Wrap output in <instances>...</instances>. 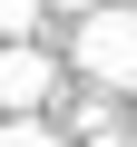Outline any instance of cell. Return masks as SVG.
Instances as JSON below:
<instances>
[{
  "label": "cell",
  "instance_id": "obj_4",
  "mask_svg": "<svg viewBox=\"0 0 137 147\" xmlns=\"http://www.w3.org/2000/svg\"><path fill=\"white\" fill-rule=\"evenodd\" d=\"M0 147H68L59 127H39V118H10V127H0Z\"/></svg>",
  "mask_w": 137,
  "mask_h": 147
},
{
  "label": "cell",
  "instance_id": "obj_1",
  "mask_svg": "<svg viewBox=\"0 0 137 147\" xmlns=\"http://www.w3.org/2000/svg\"><path fill=\"white\" fill-rule=\"evenodd\" d=\"M79 69L98 88H137V0H98L79 20Z\"/></svg>",
  "mask_w": 137,
  "mask_h": 147
},
{
  "label": "cell",
  "instance_id": "obj_3",
  "mask_svg": "<svg viewBox=\"0 0 137 147\" xmlns=\"http://www.w3.org/2000/svg\"><path fill=\"white\" fill-rule=\"evenodd\" d=\"M39 20H49V0H0V39H30Z\"/></svg>",
  "mask_w": 137,
  "mask_h": 147
},
{
  "label": "cell",
  "instance_id": "obj_2",
  "mask_svg": "<svg viewBox=\"0 0 137 147\" xmlns=\"http://www.w3.org/2000/svg\"><path fill=\"white\" fill-rule=\"evenodd\" d=\"M49 88H59V59H49L39 39H0V108H10V118H30Z\"/></svg>",
  "mask_w": 137,
  "mask_h": 147
},
{
  "label": "cell",
  "instance_id": "obj_5",
  "mask_svg": "<svg viewBox=\"0 0 137 147\" xmlns=\"http://www.w3.org/2000/svg\"><path fill=\"white\" fill-rule=\"evenodd\" d=\"M49 10H68V20H88V10H98V0H49Z\"/></svg>",
  "mask_w": 137,
  "mask_h": 147
}]
</instances>
